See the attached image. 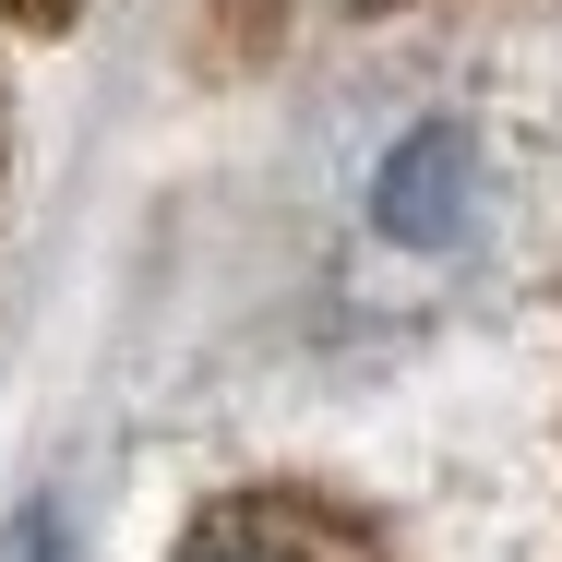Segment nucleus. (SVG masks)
Segmentation results:
<instances>
[{"mask_svg": "<svg viewBox=\"0 0 562 562\" xmlns=\"http://www.w3.org/2000/svg\"><path fill=\"white\" fill-rule=\"evenodd\" d=\"M168 562H383V539L324 491H227L192 515V539Z\"/></svg>", "mask_w": 562, "mask_h": 562, "instance_id": "nucleus-1", "label": "nucleus"}, {"mask_svg": "<svg viewBox=\"0 0 562 562\" xmlns=\"http://www.w3.org/2000/svg\"><path fill=\"white\" fill-rule=\"evenodd\" d=\"M0 12H12V24H24V36H60V24H72V12H85V0H0Z\"/></svg>", "mask_w": 562, "mask_h": 562, "instance_id": "nucleus-4", "label": "nucleus"}, {"mask_svg": "<svg viewBox=\"0 0 562 562\" xmlns=\"http://www.w3.org/2000/svg\"><path fill=\"white\" fill-rule=\"evenodd\" d=\"M0 562H72V515L36 491V503H12V527H0Z\"/></svg>", "mask_w": 562, "mask_h": 562, "instance_id": "nucleus-3", "label": "nucleus"}, {"mask_svg": "<svg viewBox=\"0 0 562 562\" xmlns=\"http://www.w3.org/2000/svg\"><path fill=\"white\" fill-rule=\"evenodd\" d=\"M479 204V132L467 120H419V132H395V156H383V180H371V227L395 239V251H443L454 227Z\"/></svg>", "mask_w": 562, "mask_h": 562, "instance_id": "nucleus-2", "label": "nucleus"}]
</instances>
